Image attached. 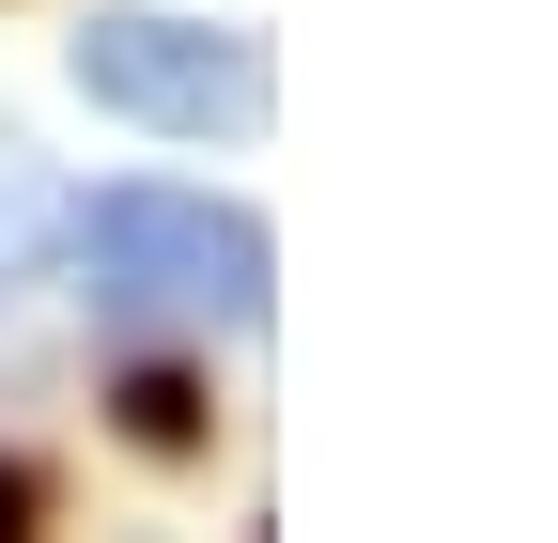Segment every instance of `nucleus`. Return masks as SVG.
<instances>
[{"instance_id":"nucleus-1","label":"nucleus","mask_w":558,"mask_h":543,"mask_svg":"<svg viewBox=\"0 0 558 543\" xmlns=\"http://www.w3.org/2000/svg\"><path fill=\"white\" fill-rule=\"evenodd\" d=\"M62 249L109 326H264V218L248 202H202V186H109V202H62Z\"/></svg>"},{"instance_id":"nucleus-4","label":"nucleus","mask_w":558,"mask_h":543,"mask_svg":"<svg viewBox=\"0 0 558 543\" xmlns=\"http://www.w3.org/2000/svg\"><path fill=\"white\" fill-rule=\"evenodd\" d=\"M109 403H124V435H140V450H202V373H171V358H140V373H124Z\"/></svg>"},{"instance_id":"nucleus-3","label":"nucleus","mask_w":558,"mask_h":543,"mask_svg":"<svg viewBox=\"0 0 558 543\" xmlns=\"http://www.w3.org/2000/svg\"><path fill=\"white\" fill-rule=\"evenodd\" d=\"M47 249H62V186H47L32 156H0V295H16Z\"/></svg>"},{"instance_id":"nucleus-2","label":"nucleus","mask_w":558,"mask_h":543,"mask_svg":"<svg viewBox=\"0 0 558 543\" xmlns=\"http://www.w3.org/2000/svg\"><path fill=\"white\" fill-rule=\"evenodd\" d=\"M78 94L156 124V141H218V124H264V47L124 0V16H78Z\"/></svg>"},{"instance_id":"nucleus-5","label":"nucleus","mask_w":558,"mask_h":543,"mask_svg":"<svg viewBox=\"0 0 558 543\" xmlns=\"http://www.w3.org/2000/svg\"><path fill=\"white\" fill-rule=\"evenodd\" d=\"M32 512H47V482H32V466H16V450H0V543H16Z\"/></svg>"}]
</instances>
